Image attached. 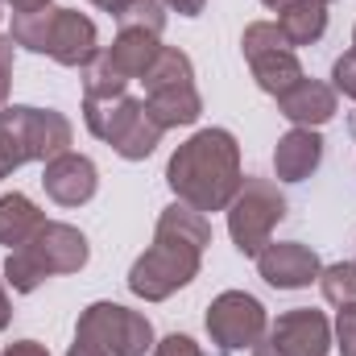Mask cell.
I'll list each match as a JSON object with an SVG mask.
<instances>
[{"mask_svg": "<svg viewBox=\"0 0 356 356\" xmlns=\"http://www.w3.org/2000/svg\"><path fill=\"white\" fill-rule=\"evenodd\" d=\"M211 245V224L203 211L170 203L158 216L154 245L133 261L129 269V290L145 302H166L182 286H191L203 269V249Z\"/></svg>", "mask_w": 356, "mask_h": 356, "instance_id": "cell-1", "label": "cell"}, {"mask_svg": "<svg viewBox=\"0 0 356 356\" xmlns=\"http://www.w3.org/2000/svg\"><path fill=\"white\" fill-rule=\"evenodd\" d=\"M166 182L178 203L195 211H228L241 191V145L228 129H199L166 162Z\"/></svg>", "mask_w": 356, "mask_h": 356, "instance_id": "cell-2", "label": "cell"}, {"mask_svg": "<svg viewBox=\"0 0 356 356\" xmlns=\"http://www.w3.org/2000/svg\"><path fill=\"white\" fill-rule=\"evenodd\" d=\"M8 38L17 46H25V50L50 54L54 63L75 67V71H83L104 50L91 17L75 13V8H54V4L38 8V13H13V33Z\"/></svg>", "mask_w": 356, "mask_h": 356, "instance_id": "cell-3", "label": "cell"}, {"mask_svg": "<svg viewBox=\"0 0 356 356\" xmlns=\"http://www.w3.org/2000/svg\"><path fill=\"white\" fill-rule=\"evenodd\" d=\"M91 249L88 236L71 224H58V220H46L33 241H25L21 249L8 253L4 261V282L17 290V294H33L46 277H58V273H79L88 266Z\"/></svg>", "mask_w": 356, "mask_h": 356, "instance_id": "cell-4", "label": "cell"}, {"mask_svg": "<svg viewBox=\"0 0 356 356\" xmlns=\"http://www.w3.org/2000/svg\"><path fill=\"white\" fill-rule=\"evenodd\" d=\"M83 124L91 137H99L104 145H112L124 162H145L158 141H162V124L149 116L145 99L137 95H108V99H83Z\"/></svg>", "mask_w": 356, "mask_h": 356, "instance_id": "cell-5", "label": "cell"}, {"mask_svg": "<svg viewBox=\"0 0 356 356\" xmlns=\"http://www.w3.org/2000/svg\"><path fill=\"white\" fill-rule=\"evenodd\" d=\"M71 120L54 108H29V104H13V108H0V149L4 158L17 166L25 162H50L58 154L71 149Z\"/></svg>", "mask_w": 356, "mask_h": 356, "instance_id": "cell-6", "label": "cell"}, {"mask_svg": "<svg viewBox=\"0 0 356 356\" xmlns=\"http://www.w3.org/2000/svg\"><path fill=\"white\" fill-rule=\"evenodd\" d=\"M286 220V195L269 178H245L228 203V236L245 257H257L269 245L273 228Z\"/></svg>", "mask_w": 356, "mask_h": 356, "instance_id": "cell-7", "label": "cell"}, {"mask_svg": "<svg viewBox=\"0 0 356 356\" xmlns=\"http://www.w3.org/2000/svg\"><path fill=\"white\" fill-rule=\"evenodd\" d=\"M75 340H88L108 356H145L154 348V327L145 315H137L120 302H91L79 315Z\"/></svg>", "mask_w": 356, "mask_h": 356, "instance_id": "cell-8", "label": "cell"}, {"mask_svg": "<svg viewBox=\"0 0 356 356\" xmlns=\"http://www.w3.org/2000/svg\"><path fill=\"white\" fill-rule=\"evenodd\" d=\"M241 50L249 58V71H253L257 88L273 99L302 79V63H298L294 46L286 42V33L277 29V21H253L241 38Z\"/></svg>", "mask_w": 356, "mask_h": 356, "instance_id": "cell-9", "label": "cell"}, {"mask_svg": "<svg viewBox=\"0 0 356 356\" xmlns=\"http://www.w3.org/2000/svg\"><path fill=\"white\" fill-rule=\"evenodd\" d=\"M207 336H211V344H220L224 353H245V348L261 344L269 336V315L253 294H245V290H224V294H216L211 307H207Z\"/></svg>", "mask_w": 356, "mask_h": 356, "instance_id": "cell-10", "label": "cell"}, {"mask_svg": "<svg viewBox=\"0 0 356 356\" xmlns=\"http://www.w3.org/2000/svg\"><path fill=\"white\" fill-rule=\"evenodd\" d=\"M269 340L286 356H327L332 353V323L323 311L294 307L269 323Z\"/></svg>", "mask_w": 356, "mask_h": 356, "instance_id": "cell-11", "label": "cell"}, {"mask_svg": "<svg viewBox=\"0 0 356 356\" xmlns=\"http://www.w3.org/2000/svg\"><path fill=\"white\" fill-rule=\"evenodd\" d=\"M319 257L315 249L298 245V241H269L257 253V273L266 277L273 290H307L311 282H319Z\"/></svg>", "mask_w": 356, "mask_h": 356, "instance_id": "cell-12", "label": "cell"}, {"mask_svg": "<svg viewBox=\"0 0 356 356\" xmlns=\"http://www.w3.org/2000/svg\"><path fill=\"white\" fill-rule=\"evenodd\" d=\"M42 186H46V195L58 207H83V203H91V195L99 186V175H95V162L91 158L67 149V154H58V158L46 162Z\"/></svg>", "mask_w": 356, "mask_h": 356, "instance_id": "cell-13", "label": "cell"}, {"mask_svg": "<svg viewBox=\"0 0 356 356\" xmlns=\"http://www.w3.org/2000/svg\"><path fill=\"white\" fill-rule=\"evenodd\" d=\"M277 112L294 129H319V124H327L340 112V99H336V88L332 83H319V79H307L302 75L290 91L277 95Z\"/></svg>", "mask_w": 356, "mask_h": 356, "instance_id": "cell-14", "label": "cell"}, {"mask_svg": "<svg viewBox=\"0 0 356 356\" xmlns=\"http://www.w3.org/2000/svg\"><path fill=\"white\" fill-rule=\"evenodd\" d=\"M323 162V137L315 129H290L273 145V170L282 182H302L319 170Z\"/></svg>", "mask_w": 356, "mask_h": 356, "instance_id": "cell-15", "label": "cell"}, {"mask_svg": "<svg viewBox=\"0 0 356 356\" xmlns=\"http://www.w3.org/2000/svg\"><path fill=\"white\" fill-rule=\"evenodd\" d=\"M158 50H162V42H158L154 33H145V29H120L116 42H112L108 50H99V54H104V63H108L124 83H133V79H141V75L154 67Z\"/></svg>", "mask_w": 356, "mask_h": 356, "instance_id": "cell-16", "label": "cell"}, {"mask_svg": "<svg viewBox=\"0 0 356 356\" xmlns=\"http://www.w3.org/2000/svg\"><path fill=\"white\" fill-rule=\"evenodd\" d=\"M145 108L162 129H186L203 116V99L195 83H175V88L145 91Z\"/></svg>", "mask_w": 356, "mask_h": 356, "instance_id": "cell-17", "label": "cell"}, {"mask_svg": "<svg viewBox=\"0 0 356 356\" xmlns=\"http://www.w3.org/2000/svg\"><path fill=\"white\" fill-rule=\"evenodd\" d=\"M277 29L290 46H315L327 33V4L323 0H290L277 8Z\"/></svg>", "mask_w": 356, "mask_h": 356, "instance_id": "cell-18", "label": "cell"}, {"mask_svg": "<svg viewBox=\"0 0 356 356\" xmlns=\"http://www.w3.org/2000/svg\"><path fill=\"white\" fill-rule=\"evenodd\" d=\"M46 224V211H38V203L21 191L0 195V245L21 249L25 241H33V232Z\"/></svg>", "mask_w": 356, "mask_h": 356, "instance_id": "cell-19", "label": "cell"}, {"mask_svg": "<svg viewBox=\"0 0 356 356\" xmlns=\"http://www.w3.org/2000/svg\"><path fill=\"white\" fill-rule=\"evenodd\" d=\"M112 17H116L120 29H145L154 38L166 29V4L162 0H124Z\"/></svg>", "mask_w": 356, "mask_h": 356, "instance_id": "cell-20", "label": "cell"}, {"mask_svg": "<svg viewBox=\"0 0 356 356\" xmlns=\"http://www.w3.org/2000/svg\"><path fill=\"white\" fill-rule=\"evenodd\" d=\"M319 290L332 307H353L356 302V261H336L319 269Z\"/></svg>", "mask_w": 356, "mask_h": 356, "instance_id": "cell-21", "label": "cell"}, {"mask_svg": "<svg viewBox=\"0 0 356 356\" xmlns=\"http://www.w3.org/2000/svg\"><path fill=\"white\" fill-rule=\"evenodd\" d=\"M336 344L344 356H356V302L340 307V315H336Z\"/></svg>", "mask_w": 356, "mask_h": 356, "instance_id": "cell-22", "label": "cell"}, {"mask_svg": "<svg viewBox=\"0 0 356 356\" xmlns=\"http://www.w3.org/2000/svg\"><path fill=\"white\" fill-rule=\"evenodd\" d=\"M332 88L344 91L348 99H356V54L353 50L336 58V67H332Z\"/></svg>", "mask_w": 356, "mask_h": 356, "instance_id": "cell-23", "label": "cell"}, {"mask_svg": "<svg viewBox=\"0 0 356 356\" xmlns=\"http://www.w3.org/2000/svg\"><path fill=\"white\" fill-rule=\"evenodd\" d=\"M154 356H203V348H199L191 336H178L175 332V336H166V340L154 348Z\"/></svg>", "mask_w": 356, "mask_h": 356, "instance_id": "cell-24", "label": "cell"}, {"mask_svg": "<svg viewBox=\"0 0 356 356\" xmlns=\"http://www.w3.org/2000/svg\"><path fill=\"white\" fill-rule=\"evenodd\" d=\"M13 50H17V42L0 38V108L8 99V83H13Z\"/></svg>", "mask_w": 356, "mask_h": 356, "instance_id": "cell-25", "label": "cell"}, {"mask_svg": "<svg viewBox=\"0 0 356 356\" xmlns=\"http://www.w3.org/2000/svg\"><path fill=\"white\" fill-rule=\"evenodd\" d=\"M170 13H178V17H199L203 8H207V0H162Z\"/></svg>", "mask_w": 356, "mask_h": 356, "instance_id": "cell-26", "label": "cell"}, {"mask_svg": "<svg viewBox=\"0 0 356 356\" xmlns=\"http://www.w3.org/2000/svg\"><path fill=\"white\" fill-rule=\"evenodd\" d=\"M0 356H50V353H46L38 340H17V344H8Z\"/></svg>", "mask_w": 356, "mask_h": 356, "instance_id": "cell-27", "label": "cell"}, {"mask_svg": "<svg viewBox=\"0 0 356 356\" xmlns=\"http://www.w3.org/2000/svg\"><path fill=\"white\" fill-rule=\"evenodd\" d=\"M13 13H38V8H50V0H4Z\"/></svg>", "mask_w": 356, "mask_h": 356, "instance_id": "cell-28", "label": "cell"}, {"mask_svg": "<svg viewBox=\"0 0 356 356\" xmlns=\"http://www.w3.org/2000/svg\"><path fill=\"white\" fill-rule=\"evenodd\" d=\"M8 319H13V302H8V294H4V277H0V332L8 327Z\"/></svg>", "mask_w": 356, "mask_h": 356, "instance_id": "cell-29", "label": "cell"}, {"mask_svg": "<svg viewBox=\"0 0 356 356\" xmlns=\"http://www.w3.org/2000/svg\"><path fill=\"white\" fill-rule=\"evenodd\" d=\"M67 356H108V353H104V348H95V344H88V340H75Z\"/></svg>", "mask_w": 356, "mask_h": 356, "instance_id": "cell-30", "label": "cell"}, {"mask_svg": "<svg viewBox=\"0 0 356 356\" xmlns=\"http://www.w3.org/2000/svg\"><path fill=\"white\" fill-rule=\"evenodd\" d=\"M253 356H286L273 340H261V344H253Z\"/></svg>", "mask_w": 356, "mask_h": 356, "instance_id": "cell-31", "label": "cell"}, {"mask_svg": "<svg viewBox=\"0 0 356 356\" xmlns=\"http://www.w3.org/2000/svg\"><path fill=\"white\" fill-rule=\"evenodd\" d=\"M91 4H95V8H104V13H116L124 0H91Z\"/></svg>", "mask_w": 356, "mask_h": 356, "instance_id": "cell-32", "label": "cell"}, {"mask_svg": "<svg viewBox=\"0 0 356 356\" xmlns=\"http://www.w3.org/2000/svg\"><path fill=\"white\" fill-rule=\"evenodd\" d=\"M4 175H13V162H8V158H4V149H0V178Z\"/></svg>", "mask_w": 356, "mask_h": 356, "instance_id": "cell-33", "label": "cell"}, {"mask_svg": "<svg viewBox=\"0 0 356 356\" xmlns=\"http://www.w3.org/2000/svg\"><path fill=\"white\" fill-rule=\"evenodd\" d=\"M261 4H266V8H273V13H277V8H286L290 0H261Z\"/></svg>", "mask_w": 356, "mask_h": 356, "instance_id": "cell-34", "label": "cell"}, {"mask_svg": "<svg viewBox=\"0 0 356 356\" xmlns=\"http://www.w3.org/2000/svg\"><path fill=\"white\" fill-rule=\"evenodd\" d=\"M353 54H356V29H353Z\"/></svg>", "mask_w": 356, "mask_h": 356, "instance_id": "cell-35", "label": "cell"}, {"mask_svg": "<svg viewBox=\"0 0 356 356\" xmlns=\"http://www.w3.org/2000/svg\"><path fill=\"white\" fill-rule=\"evenodd\" d=\"M0 4H4V0H0ZM0 17H4V13H0Z\"/></svg>", "mask_w": 356, "mask_h": 356, "instance_id": "cell-36", "label": "cell"}, {"mask_svg": "<svg viewBox=\"0 0 356 356\" xmlns=\"http://www.w3.org/2000/svg\"><path fill=\"white\" fill-rule=\"evenodd\" d=\"M323 4H332V0H323Z\"/></svg>", "mask_w": 356, "mask_h": 356, "instance_id": "cell-37", "label": "cell"}]
</instances>
